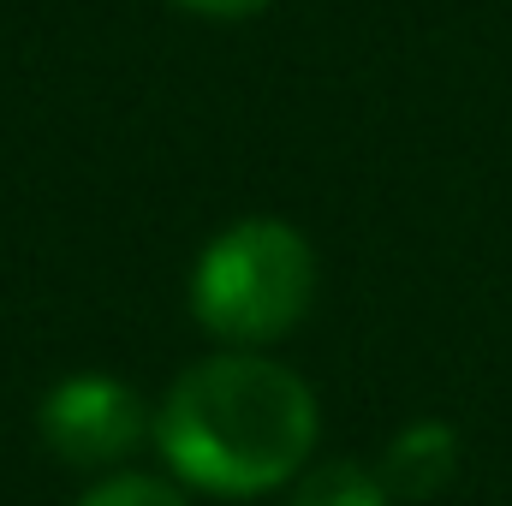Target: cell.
<instances>
[{"label": "cell", "mask_w": 512, "mask_h": 506, "mask_svg": "<svg viewBox=\"0 0 512 506\" xmlns=\"http://www.w3.org/2000/svg\"><path fill=\"white\" fill-rule=\"evenodd\" d=\"M453 471H459V435L447 423L423 417V423H405L387 441L376 483L387 489V501H429L453 483Z\"/></svg>", "instance_id": "cell-4"}, {"label": "cell", "mask_w": 512, "mask_h": 506, "mask_svg": "<svg viewBox=\"0 0 512 506\" xmlns=\"http://www.w3.org/2000/svg\"><path fill=\"white\" fill-rule=\"evenodd\" d=\"M78 506H185V495L167 489V483H155V477H108Z\"/></svg>", "instance_id": "cell-6"}, {"label": "cell", "mask_w": 512, "mask_h": 506, "mask_svg": "<svg viewBox=\"0 0 512 506\" xmlns=\"http://www.w3.org/2000/svg\"><path fill=\"white\" fill-rule=\"evenodd\" d=\"M155 447L209 495H268L316 447V393L256 352L203 358L161 399Z\"/></svg>", "instance_id": "cell-1"}, {"label": "cell", "mask_w": 512, "mask_h": 506, "mask_svg": "<svg viewBox=\"0 0 512 506\" xmlns=\"http://www.w3.org/2000/svg\"><path fill=\"white\" fill-rule=\"evenodd\" d=\"M173 6L203 12V18H251V12H262V6H268V0H173Z\"/></svg>", "instance_id": "cell-7"}, {"label": "cell", "mask_w": 512, "mask_h": 506, "mask_svg": "<svg viewBox=\"0 0 512 506\" xmlns=\"http://www.w3.org/2000/svg\"><path fill=\"white\" fill-rule=\"evenodd\" d=\"M286 506H387V489L376 483V471H364L352 459H328L292 489Z\"/></svg>", "instance_id": "cell-5"}, {"label": "cell", "mask_w": 512, "mask_h": 506, "mask_svg": "<svg viewBox=\"0 0 512 506\" xmlns=\"http://www.w3.org/2000/svg\"><path fill=\"white\" fill-rule=\"evenodd\" d=\"M143 435V399L114 376H72L42 399V441L66 465H114Z\"/></svg>", "instance_id": "cell-3"}, {"label": "cell", "mask_w": 512, "mask_h": 506, "mask_svg": "<svg viewBox=\"0 0 512 506\" xmlns=\"http://www.w3.org/2000/svg\"><path fill=\"white\" fill-rule=\"evenodd\" d=\"M316 298V251L286 221H239L209 251L197 256L191 274V310L215 340L262 346L304 322Z\"/></svg>", "instance_id": "cell-2"}]
</instances>
